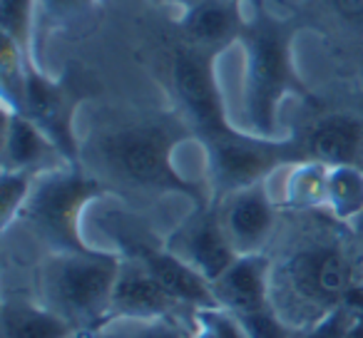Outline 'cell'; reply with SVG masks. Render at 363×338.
<instances>
[{
    "label": "cell",
    "instance_id": "3957f363",
    "mask_svg": "<svg viewBox=\"0 0 363 338\" xmlns=\"http://www.w3.org/2000/svg\"><path fill=\"white\" fill-rule=\"evenodd\" d=\"M179 137L162 122H132L107 130L92 145L100 174L130 189L157 194H182L194 204H209L207 192L177 169L174 150Z\"/></svg>",
    "mask_w": 363,
    "mask_h": 338
},
{
    "label": "cell",
    "instance_id": "8fae6325",
    "mask_svg": "<svg viewBox=\"0 0 363 338\" xmlns=\"http://www.w3.org/2000/svg\"><path fill=\"white\" fill-rule=\"evenodd\" d=\"M184 311H192V308L167 293L137 259L122 257L107 321L112 318H177L179 321Z\"/></svg>",
    "mask_w": 363,
    "mask_h": 338
},
{
    "label": "cell",
    "instance_id": "7402d4cb",
    "mask_svg": "<svg viewBox=\"0 0 363 338\" xmlns=\"http://www.w3.org/2000/svg\"><path fill=\"white\" fill-rule=\"evenodd\" d=\"M311 18L326 26L331 35L363 43V0H308Z\"/></svg>",
    "mask_w": 363,
    "mask_h": 338
},
{
    "label": "cell",
    "instance_id": "83f0119b",
    "mask_svg": "<svg viewBox=\"0 0 363 338\" xmlns=\"http://www.w3.org/2000/svg\"><path fill=\"white\" fill-rule=\"evenodd\" d=\"M189 338H217L207 326H202L199 321H194V328L189 331Z\"/></svg>",
    "mask_w": 363,
    "mask_h": 338
},
{
    "label": "cell",
    "instance_id": "484cf974",
    "mask_svg": "<svg viewBox=\"0 0 363 338\" xmlns=\"http://www.w3.org/2000/svg\"><path fill=\"white\" fill-rule=\"evenodd\" d=\"M95 0H40V21L48 26H65L92 8Z\"/></svg>",
    "mask_w": 363,
    "mask_h": 338
},
{
    "label": "cell",
    "instance_id": "7c38bea8",
    "mask_svg": "<svg viewBox=\"0 0 363 338\" xmlns=\"http://www.w3.org/2000/svg\"><path fill=\"white\" fill-rule=\"evenodd\" d=\"M303 159L326 167H363V117L353 112H328L296 137Z\"/></svg>",
    "mask_w": 363,
    "mask_h": 338
},
{
    "label": "cell",
    "instance_id": "9a60e30c",
    "mask_svg": "<svg viewBox=\"0 0 363 338\" xmlns=\"http://www.w3.org/2000/svg\"><path fill=\"white\" fill-rule=\"evenodd\" d=\"M272 269L274 264L267 254L237 257L212 283L217 306L237 316L272 308Z\"/></svg>",
    "mask_w": 363,
    "mask_h": 338
},
{
    "label": "cell",
    "instance_id": "603a6c76",
    "mask_svg": "<svg viewBox=\"0 0 363 338\" xmlns=\"http://www.w3.org/2000/svg\"><path fill=\"white\" fill-rule=\"evenodd\" d=\"M38 174L30 172H3L0 177V219H3V229L11 227L16 219H21L23 209H26L28 199L35 187Z\"/></svg>",
    "mask_w": 363,
    "mask_h": 338
},
{
    "label": "cell",
    "instance_id": "5bb4252c",
    "mask_svg": "<svg viewBox=\"0 0 363 338\" xmlns=\"http://www.w3.org/2000/svg\"><path fill=\"white\" fill-rule=\"evenodd\" d=\"M65 164V157L35 122L3 105V172L43 174Z\"/></svg>",
    "mask_w": 363,
    "mask_h": 338
},
{
    "label": "cell",
    "instance_id": "e0dca14e",
    "mask_svg": "<svg viewBox=\"0 0 363 338\" xmlns=\"http://www.w3.org/2000/svg\"><path fill=\"white\" fill-rule=\"evenodd\" d=\"M3 338H70L75 328L35 298H6L0 308Z\"/></svg>",
    "mask_w": 363,
    "mask_h": 338
},
{
    "label": "cell",
    "instance_id": "4fadbf2b",
    "mask_svg": "<svg viewBox=\"0 0 363 338\" xmlns=\"http://www.w3.org/2000/svg\"><path fill=\"white\" fill-rule=\"evenodd\" d=\"M247 16L239 0H199L182 11L179 35L187 45L209 55H222L229 45L239 43Z\"/></svg>",
    "mask_w": 363,
    "mask_h": 338
},
{
    "label": "cell",
    "instance_id": "277c9868",
    "mask_svg": "<svg viewBox=\"0 0 363 338\" xmlns=\"http://www.w3.org/2000/svg\"><path fill=\"white\" fill-rule=\"evenodd\" d=\"M122 257L100 249L52 252L40 266V301L62 316L75 333L100 328L110 316Z\"/></svg>",
    "mask_w": 363,
    "mask_h": 338
},
{
    "label": "cell",
    "instance_id": "ffe728a7",
    "mask_svg": "<svg viewBox=\"0 0 363 338\" xmlns=\"http://www.w3.org/2000/svg\"><path fill=\"white\" fill-rule=\"evenodd\" d=\"M40 26V0H0L3 38L13 40L35 60V33Z\"/></svg>",
    "mask_w": 363,
    "mask_h": 338
},
{
    "label": "cell",
    "instance_id": "cb8c5ba5",
    "mask_svg": "<svg viewBox=\"0 0 363 338\" xmlns=\"http://www.w3.org/2000/svg\"><path fill=\"white\" fill-rule=\"evenodd\" d=\"M242 326L247 331V338H301V331L289 326L281 316L272 308L254 313H242Z\"/></svg>",
    "mask_w": 363,
    "mask_h": 338
},
{
    "label": "cell",
    "instance_id": "ba28073f",
    "mask_svg": "<svg viewBox=\"0 0 363 338\" xmlns=\"http://www.w3.org/2000/svg\"><path fill=\"white\" fill-rule=\"evenodd\" d=\"M75 107L77 100L67 85L45 75L35 62H30L23 85V95L16 110L33 120L48 140L57 147L67 164L80 167L82 147L75 135Z\"/></svg>",
    "mask_w": 363,
    "mask_h": 338
},
{
    "label": "cell",
    "instance_id": "9c48e42d",
    "mask_svg": "<svg viewBox=\"0 0 363 338\" xmlns=\"http://www.w3.org/2000/svg\"><path fill=\"white\" fill-rule=\"evenodd\" d=\"M167 249L177 254L184 264H189L209 283L217 281L229 269V264L237 259V252H234L217 207H212V202L199 204L194 214H189L177 227V232L167 242Z\"/></svg>",
    "mask_w": 363,
    "mask_h": 338
},
{
    "label": "cell",
    "instance_id": "30bf717a",
    "mask_svg": "<svg viewBox=\"0 0 363 338\" xmlns=\"http://www.w3.org/2000/svg\"><path fill=\"white\" fill-rule=\"evenodd\" d=\"M217 212L237 257L264 254L277 229V202L269 194L267 182L222 197Z\"/></svg>",
    "mask_w": 363,
    "mask_h": 338
},
{
    "label": "cell",
    "instance_id": "d4e9b609",
    "mask_svg": "<svg viewBox=\"0 0 363 338\" xmlns=\"http://www.w3.org/2000/svg\"><path fill=\"white\" fill-rule=\"evenodd\" d=\"M194 321L207 326L217 338H247V331H244V326H242V318L222 306L199 308V311L194 313Z\"/></svg>",
    "mask_w": 363,
    "mask_h": 338
},
{
    "label": "cell",
    "instance_id": "f1b7e54d",
    "mask_svg": "<svg viewBox=\"0 0 363 338\" xmlns=\"http://www.w3.org/2000/svg\"><path fill=\"white\" fill-rule=\"evenodd\" d=\"M167 3H174V6H179L182 11H187L189 6H194V3H199V0H167Z\"/></svg>",
    "mask_w": 363,
    "mask_h": 338
},
{
    "label": "cell",
    "instance_id": "ac0fdd59",
    "mask_svg": "<svg viewBox=\"0 0 363 338\" xmlns=\"http://www.w3.org/2000/svg\"><path fill=\"white\" fill-rule=\"evenodd\" d=\"M323 212L343 227H348L363 212V167H328L326 209Z\"/></svg>",
    "mask_w": 363,
    "mask_h": 338
},
{
    "label": "cell",
    "instance_id": "8992f818",
    "mask_svg": "<svg viewBox=\"0 0 363 338\" xmlns=\"http://www.w3.org/2000/svg\"><path fill=\"white\" fill-rule=\"evenodd\" d=\"M207 154V179L219 199L239 189L264 184L274 172L303 162L296 137H259L242 127L202 142Z\"/></svg>",
    "mask_w": 363,
    "mask_h": 338
},
{
    "label": "cell",
    "instance_id": "44dd1931",
    "mask_svg": "<svg viewBox=\"0 0 363 338\" xmlns=\"http://www.w3.org/2000/svg\"><path fill=\"white\" fill-rule=\"evenodd\" d=\"M82 338H189L177 318H112Z\"/></svg>",
    "mask_w": 363,
    "mask_h": 338
},
{
    "label": "cell",
    "instance_id": "2e32d148",
    "mask_svg": "<svg viewBox=\"0 0 363 338\" xmlns=\"http://www.w3.org/2000/svg\"><path fill=\"white\" fill-rule=\"evenodd\" d=\"M127 257L137 259V261L150 271V276L155 278V281H160V286L164 288L167 293H172L177 301H182L184 306L192 308V311L217 306L212 283L204 276H199L189 264H184L167 247L157 249V247H150V244H132Z\"/></svg>",
    "mask_w": 363,
    "mask_h": 338
},
{
    "label": "cell",
    "instance_id": "6da1fadb",
    "mask_svg": "<svg viewBox=\"0 0 363 338\" xmlns=\"http://www.w3.org/2000/svg\"><path fill=\"white\" fill-rule=\"evenodd\" d=\"M298 23L279 16L267 6H257L247 16L239 45L244 50L242 67V130L279 140V115L289 97H306L301 77L294 65V38Z\"/></svg>",
    "mask_w": 363,
    "mask_h": 338
},
{
    "label": "cell",
    "instance_id": "d6986e66",
    "mask_svg": "<svg viewBox=\"0 0 363 338\" xmlns=\"http://www.w3.org/2000/svg\"><path fill=\"white\" fill-rule=\"evenodd\" d=\"M326 182L328 167L318 162L303 159L289 167V177L284 184V202L298 212L326 209Z\"/></svg>",
    "mask_w": 363,
    "mask_h": 338
},
{
    "label": "cell",
    "instance_id": "5b68a950",
    "mask_svg": "<svg viewBox=\"0 0 363 338\" xmlns=\"http://www.w3.org/2000/svg\"><path fill=\"white\" fill-rule=\"evenodd\" d=\"M105 182L82 167L65 164L35 177V187L21 217L52 252H87L95 249L82 237V214L105 194Z\"/></svg>",
    "mask_w": 363,
    "mask_h": 338
},
{
    "label": "cell",
    "instance_id": "52a82bcc",
    "mask_svg": "<svg viewBox=\"0 0 363 338\" xmlns=\"http://www.w3.org/2000/svg\"><path fill=\"white\" fill-rule=\"evenodd\" d=\"M214 60H217L214 55L184 43L172 55L169 65V85L174 92V100L179 102L182 115L192 125V130L197 132L202 142L237 130V125L229 120L227 107H224Z\"/></svg>",
    "mask_w": 363,
    "mask_h": 338
},
{
    "label": "cell",
    "instance_id": "4316f807",
    "mask_svg": "<svg viewBox=\"0 0 363 338\" xmlns=\"http://www.w3.org/2000/svg\"><path fill=\"white\" fill-rule=\"evenodd\" d=\"M348 232H351V242H353V249H356L358 259H363V212L348 224Z\"/></svg>",
    "mask_w": 363,
    "mask_h": 338
},
{
    "label": "cell",
    "instance_id": "7a4b0ae2",
    "mask_svg": "<svg viewBox=\"0 0 363 338\" xmlns=\"http://www.w3.org/2000/svg\"><path fill=\"white\" fill-rule=\"evenodd\" d=\"M356 249L311 242L272 269V306L289 326L306 331L346 301L356 286Z\"/></svg>",
    "mask_w": 363,
    "mask_h": 338
}]
</instances>
